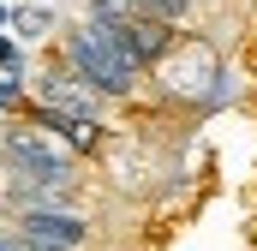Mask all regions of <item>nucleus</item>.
<instances>
[{"label": "nucleus", "mask_w": 257, "mask_h": 251, "mask_svg": "<svg viewBox=\"0 0 257 251\" xmlns=\"http://www.w3.org/2000/svg\"><path fill=\"white\" fill-rule=\"evenodd\" d=\"M90 24H96V36H102L114 54H126L138 72L156 66V60H168V48H174V24L144 18V12H90Z\"/></svg>", "instance_id": "1"}, {"label": "nucleus", "mask_w": 257, "mask_h": 251, "mask_svg": "<svg viewBox=\"0 0 257 251\" xmlns=\"http://www.w3.org/2000/svg\"><path fill=\"white\" fill-rule=\"evenodd\" d=\"M66 60H72V72H78L90 90H102V96H126L132 84H138V66H132L126 54H114V48L96 36V24L66 30Z\"/></svg>", "instance_id": "2"}, {"label": "nucleus", "mask_w": 257, "mask_h": 251, "mask_svg": "<svg viewBox=\"0 0 257 251\" xmlns=\"http://www.w3.org/2000/svg\"><path fill=\"white\" fill-rule=\"evenodd\" d=\"M6 168L18 174V186H72V156L48 144V132L24 126L6 138Z\"/></svg>", "instance_id": "3"}, {"label": "nucleus", "mask_w": 257, "mask_h": 251, "mask_svg": "<svg viewBox=\"0 0 257 251\" xmlns=\"http://www.w3.org/2000/svg\"><path fill=\"white\" fill-rule=\"evenodd\" d=\"M36 96L48 108H60V114H78V120H96V108H102V90H90L72 66H48L36 78Z\"/></svg>", "instance_id": "4"}, {"label": "nucleus", "mask_w": 257, "mask_h": 251, "mask_svg": "<svg viewBox=\"0 0 257 251\" xmlns=\"http://www.w3.org/2000/svg\"><path fill=\"white\" fill-rule=\"evenodd\" d=\"M18 233H30V239H42V245H60V251L90 245V221L72 215V209H24V215H18Z\"/></svg>", "instance_id": "5"}, {"label": "nucleus", "mask_w": 257, "mask_h": 251, "mask_svg": "<svg viewBox=\"0 0 257 251\" xmlns=\"http://www.w3.org/2000/svg\"><path fill=\"white\" fill-rule=\"evenodd\" d=\"M30 126H36V132H54V138H66V144H78V150H90V144H96V120H78V114H60V108H48V102H42V108L30 114Z\"/></svg>", "instance_id": "6"}, {"label": "nucleus", "mask_w": 257, "mask_h": 251, "mask_svg": "<svg viewBox=\"0 0 257 251\" xmlns=\"http://www.w3.org/2000/svg\"><path fill=\"white\" fill-rule=\"evenodd\" d=\"M0 251H60V245H42L30 233H0Z\"/></svg>", "instance_id": "7"}, {"label": "nucleus", "mask_w": 257, "mask_h": 251, "mask_svg": "<svg viewBox=\"0 0 257 251\" xmlns=\"http://www.w3.org/2000/svg\"><path fill=\"white\" fill-rule=\"evenodd\" d=\"M12 24H18V30H24V36H36V30H42V24H48V12H30V6H24V12H12Z\"/></svg>", "instance_id": "8"}, {"label": "nucleus", "mask_w": 257, "mask_h": 251, "mask_svg": "<svg viewBox=\"0 0 257 251\" xmlns=\"http://www.w3.org/2000/svg\"><path fill=\"white\" fill-rule=\"evenodd\" d=\"M18 90H24V84H18V72H6V78H0V102H18Z\"/></svg>", "instance_id": "9"}, {"label": "nucleus", "mask_w": 257, "mask_h": 251, "mask_svg": "<svg viewBox=\"0 0 257 251\" xmlns=\"http://www.w3.org/2000/svg\"><path fill=\"white\" fill-rule=\"evenodd\" d=\"M0 66H12V42L6 36H0Z\"/></svg>", "instance_id": "10"}]
</instances>
